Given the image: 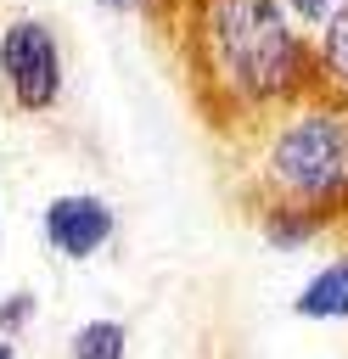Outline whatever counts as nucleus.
I'll return each mask as SVG.
<instances>
[{
    "mask_svg": "<svg viewBox=\"0 0 348 359\" xmlns=\"http://www.w3.org/2000/svg\"><path fill=\"white\" fill-rule=\"evenodd\" d=\"M185 62L208 112L275 118L292 101L314 95L309 34L286 17L281 0H185Z\"/></svg>",
    "mask_w": 348,
    "mask_h": 359,
    "instance_id": "obj_1",
    "label": "nucleus"
},
{
    "mask_svg": "<svg viewBox=\"0 0 348 359\" xmlns=\"http://www.w3.org/2000/svg\"><path fill=\"white\" fill-rule=\"evenodd\" d=\"M253 174L264 202L303 208L326 230L342 224L348 219V101L314 90L286 112H275Z\"/></svg>",
    "mask_w": 348,
    "mask_h": 359,
    "instance_id": "obj_2",
    "label": "nucleus"
},
{
    "mask_svg": "<svg viewBox=\"0 0 348 359\" xmlns=\"http://www.w3.org/2000/svg\"><path fill=\"white\" fill-rule=\"evenodd\" d=\"M0 90L28 118H39L62 101L67 62H62V39L45 17H11L0 28Z\"/></svg>",
    "mask_w": 348,
    "mask_h": 359,
    "instance_id": "obj_3",
    "label": "nucleus"
},
{
    "mask_svg": "<svg viewBox=\"0 0 348 359\" xmlns=\"http://www.w3.org/2000/svg\"><path fill=\"white\" fill-rule=\"evenodd\" d=\"M39 236H45V247H51L56 258L84 264V258H95V252L118 236V208H112L107 196H95V191H62V196L45 202Z\"/></svg>",
    "mask_w": 348,
    "mask_h": 359,
    "instance_id": "obj_4",
    "label": "nucleus"
},
{
    "mask_svg": "<svg viewBox=\"0 0 348 359\" xmlns=\"http://www.w3.org/2000/svg\"><path fill=\"white\" fill-rule=\"evenodd\" d=\"M292 314H297V320H314V325H337V320H348V252L326 258V264L297 286Z\"/></svg>",
    "mask_w": 348,
    "mask_h": 359,
    "instance_id": "obj_5",
    "label": "nucleus"
},
{
    "mask_svg": "<svg viewBox=\"0 0 348 359\" xmlns=\"http://www.w3.org/2000/svg\"><path fill=\"white\" fill-rule=\"evenodd\" d=\"M309 50H314V90L348 101V0H337V11L314 28Z\"/></svg>",
    "mask_w": 348,
    "mask_h": 359,
    "instance_id": "obj_6",
    "label": "nucleus"
},
{
    "mask_svg": "<svg viewBox=\"0 0 348 359\" xmlns=\"http://www.w3.org/2000/svg\"><path fill=\"white\" fill-rule=\"evenodd\" d=\"M258 236H264L269 252H303V247H314V241L326 236V224H320L314 213H303V208L264 202V208H258Z\"/></svg>",
    "mask_w": 348,
    "mask_h": 359,
    "instance_id": "obj_7",
    "label": "nucleus"
},
{
    "mask_svg": "<svg viewBox=\"0 0 348 359\" xmlns=\"http://www.w3.org/2000/svg\"><path fill=\"white\" fill-rule=\"evenodd\" d=\"M67 359H129V331H123V320H107V314L84 320V325L67 337Z\"/></svg>",
    "mask_w": 348,
    "mask_h": 359,
    "instance_id": "obj_8",
    "label": "nucleus"
},
{
    "mask_svg": "<svg viewBox=\"0 0 348 359\" xmlns=\"http://www.w3.org/2000/svg\"><path fill=\"white\" fill-rule=\"evenodd\" d=\"M34 314H39V297H34L28 286L6 292V297H0V337H6V342H17V331H22Z\"/></svg>",
    "mask_w": 348,
    "mask_h": 359,
    "instance_id": "obj_9",
    "label": "nucleus"
},
{
    "mask_svg": "<svg viewBox=\"0 0 348 359\" xmlns=\"http://www.w3.org/2000/svg\"><path fill=\"white\" fill-rule=\"evenodd\" d=\"M281 6H286V17H292L303 34H309V28H320V22L337 11V0H281Z\"/></svg>",
    "mask_w": 348,
    "mask_h": 359,
    "instance_id": "obj_10",
    "label": "nucleus"
},
{
    "mask_svg": "<svg viewBox=\"0 0 348 359\" xmlns=\"http://www.w3.org/2000/svg\"><path fill=\"white\" fill-rule=\"evenodd\" d=\"M95 6H101V11H140L146 0H95Z\"/></svg>",
    "mask_w": 348,
    "mask_h": 359,
    "instance_id": "obj_11",
    "label": "nucleus"
},
{
    "mask_svg": "<svg viewBox=\"0 0 348 359\" xmlns=\"http://www.w3.org/2000/svg\"><path fill=\"white\" fill-rule=\"evenodd\" d=\"M0 359H17V342H6V337H0Z\"/></svg>",
    "mask_w": 348,
    "mask_h": 359,
    "instance_id": "obj_12",
    "label": "nucleus"
}]
</instances>
